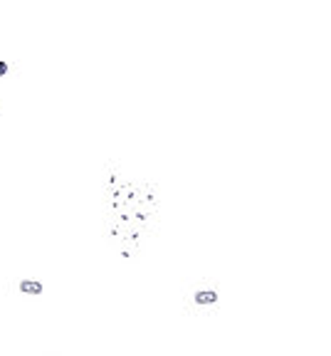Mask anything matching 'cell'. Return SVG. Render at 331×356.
<instances>
[{"mask_svg": "<svg viewBox=\"0 0 331 356\" xmlns=\"http://www.w3.org/2000/svg\"><path fill=\"white\" fill-rule=\"evenodd\" d=\"M161 191L154 178L106 161L102 178V238L122 260H138L161 230Z\"/></svg>", "mask_w": 331, "mask_h": 356, "instance_id": "obj_1", "label": "cell"}, {"mask_svg": "<svg viewBox=\"0 0 331 356\" xmlns=\"http://www.w3.org/2000/svg\"><path fill=\"white\" fill-rule=\"evenodd\" d=\"M223 302V287L218 280L213 277H198V280H186L181 292V305L183 312L191 317H205L208 312L220 307Z\"/></svg>", "mask_w": 331, "mask_h": 356, "instance_id": "obj_2", "label": "cell"}, {"mask_svg": "<svg viewBox=\"0 0 331 356\" xmlns=\"http://www.w3.org/2000/svg\"><path fill=\"white\" fill-rule=\"evenodd\" d=\"M15 287H17V292L25 297H42L45 289H47L42 280H38V277H20L15 282Z\"/></svg>", "mask_w": 331, "mask_h": 356, "instance_id": "obj_3", "label": "cell"}, {"mask_svg": "<svg viewBox=\"0 0 331 356\" xmlns=\"http://www.w3.org/2000/svg\"><path fill=\"white\" fill-rule=\"evenodd\" d=\"M0 109H3V99H0Z\"/></svg>", "mask_w": 331, "mask_h": 356, "instance_id": "obj_4", "label": "cell"}]
</instances>
